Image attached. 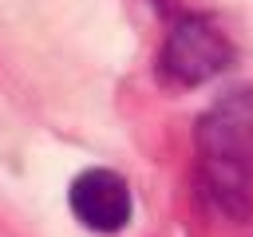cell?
Segmentation results:
<instances>
[{
    "instance_id": "cell-1",
    "label": "cell",
    "mask_w": 253,
    "mask_h": 237,
    "mask_svg": "<svg viewBox=\"0 0 253 237\" xmlns=\"http://www.w3.org/2000/svg\"><path fill=\"white\" fill-rule=\"evenodd\" d=\"M198 194L225 217L245 221L253 213V91L237 87L221 95L194 126Z\"/></svg>"
},
{
    "instance_id": "cell-2",
    "label": "cell",
    "mask_w": 253,
    "mask_h": 237,
    "mask_svg": "<svg viewBox=\"0 0 253 237\" xmlns=\"http://www.w3.org/2000/svg\"><path fill=\"white\" fill-rule=\"evenodd\" d=\"M229 63H233V43L210 16H198V12L174 20V28L166 32V43L158 51V71L174 87L210 83Z\"/></svg>"
},
{
    "instance_id": "cell-3",
    "label": "cell",
    "mask_w": 253,
    "mask_h": 237,
    "mask_svg": "<svg viewBox=\"0 0 253 237\" xmlns=\"http://www.w3.org/2000/svg\"><path fill=\"white\" fill-rule=\"evenodd\" d=\"M67 205L91 233H119L130 221V209H134L126 178L115 174V170H103V166H91L71 182Z\"/></svg>"
}]
</instances>
